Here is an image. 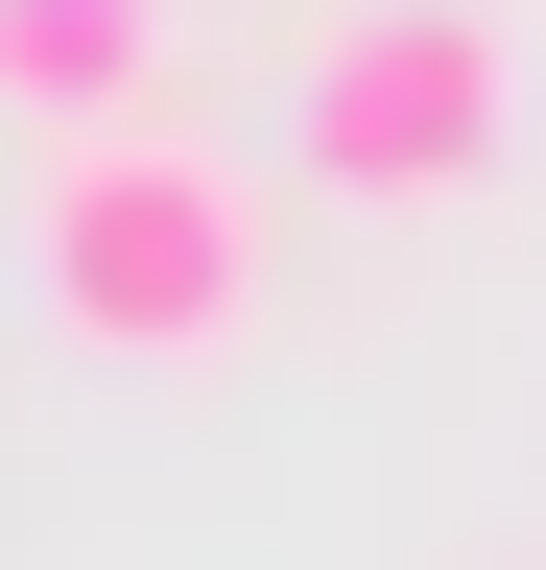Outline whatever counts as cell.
Returning <instances> with one entry per match:
<instances>
[{
    "label": "cell",
    "mask_w": 546,
    "mask_h": 570,
    "mask_svg": "<svg viewBox=\"0 0 546 570\" xmlns=\"http://www.w3.org/2000/svg\"><path fill=\"white\" fill-rule=\"evenodd\" d=\"M24 285H48V333H72V356H119V381H215V356L261 333V167H215L190 119L48 142Z\"/></svg>",
    "instance_id": "6da1fadb"
},
{
    "label": "cell",
    "mask_w": 546,
    "mask_h": 570,
    "mask_svg": "<svg viewBox=\"0 0 546 570\" xmlns=\"http://www.w3.org/2000/svg\"><path fill=\"white\" fill-rule=\"evenodd\" d=\"M167 48H190V0H0V119H48V142L167 119Z\"/></svg>",
    "instance_id": "3957f363"
},
{
    "label": "cell",
    "mask_w": 546,
    "mask_h": 570,
    "mask_svg": "<svg viewBox=\"0 0 546 570\" xmlns=\"http://www.w3.org/2000/svg\"><path fill=\"white\" fill-rule=\"evenodd\" d=\"M523 142V48L499 0H332L309 24V96H286V167L332 214H475Z\"/></svg>",
    "instance_id": "7a4b0ae2"
}]
</instances>
